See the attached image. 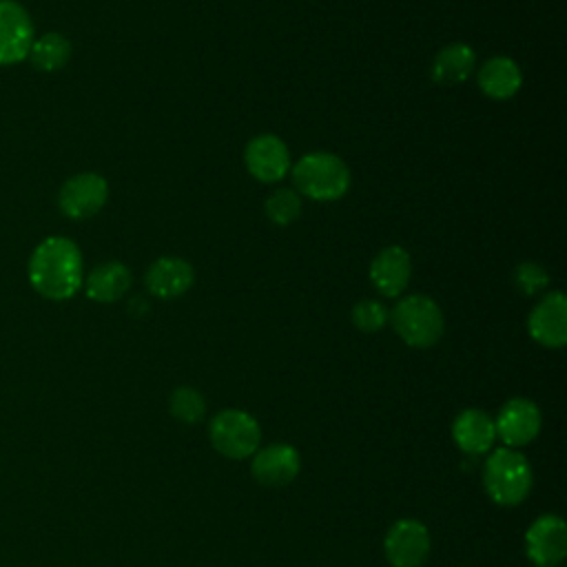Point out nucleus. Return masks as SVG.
<instances>
[{
  "instance_id": "1",
  "label": "nucleus",
  "mask_w": 567,
  "mask_h": 567,
  "mask_svg": "<svg viewBox=\"0 0 567 567\" xmlns=\"http://www.w3.org/2000/svg\"><path fill=\"white\" fill-rule=\"evenodd\" d=\"M31 288L49 301L75 297L84 281V261L78 244L62 235L44 237L27 264Z\"/></svg>"
},
{
  "instance_id": "2",
  "label": "nucleus",
  "mask_w": 567,
  "mask_h": 567,
  "mask_svg": "<svg viewBox=\"0 0 567 567\" xmlns=\"http://www.w3.org/2000/svg\"><path fill=\"white\" fill-rule=\"evenodd\" d=\"M483 485L487 496L503 507H514L527 498L534 485L527 458L514 447H496L483 465Z\"/></svg>"
},
{
  "instance_id": "3",
  "label": "nucleus",
  "mask_w": 567,
  "mask_h": 567,
  "mask_svg": "<svg viewBox=\"0 0 567 567\" xmlns=\"http://www.w3.org/2000/svg\"><path fill=\"white\" fill-rule=\"evenodd\" d=\"M295 190L315 202H334L350 188V168L334 153L312 151L292 166Z\"/></svg>"
},
{
  "instance_id": "4",
  "label": "nucleus",
  "mask_w": 567,
  "mask_h": 567,
  "mask_svg": "<svg viewBox=\"0 0 567 567\" xmlns=\"http://www.w3.org/2000/svg\"><path fill=\"white\" fill-rule=\"evenodd\" d=\"M392 326L410 348H432L443 337V312L427 295H408L392 308Z\"/></svg>"
},
{
  "instance_id": "5",
  "label": "nucleus",
  "mask_w": 567,
  "mask_h": 567,
  "mask_svg": "<svg viewBox=\"0 0 567 567\" xmlns=\"http://www.w3.org/2000/svg\"><path fill=\"white\" fill-rule=\"evenodd\" d=\"M210 445L230 461L252 456L261 443V427L257 419L244 410H219L208 423Z\"/></svg>"
},
{
  "instance_id": "6",
  "label": "nucleus",
  "mask_w": 567,
  "mask_h": 567,
  "mask_svg": "<svg viewBox=\"0 0 567 567\" xmlns=\"http://www.w3.org/2000/svg\"><path fill=\"white\" fill-rule=\"evenodd\" d=\"M109 199V184L97 173H78L58 190V208L69 219H89L97 215Z\"/></svg>"
},
{
  "instance_id": "7",
  "label": "nucleus",
  "mask_w": 567,
  "mask_h": 567,
  "mask_svg": "<svg viewBox=\"0 0 567 567\" xmlns=\"http://www.w3.org/2000/svg\"><path fill=\"white\" fill-rule=\"evenodd\" d=\"M35 40L31 13L18 0H0V66L27 60Z\"/></svg>"
},
{
  "instance_id": "8",
  "label": "nucleus",
  "mask_w": 567,
  "mask_h": 567,
  "mask_svg": "<svg viewBox=\"0 0 567 567\" xmlns=\"http://www.w3.org/2000/svg\"><path fill=\"white\" fill-rule=\"evenodd\" d=\"M430 532L416 518L396 520L383 538V551L392 567H421L430 556Z\"/></svg>"
},
{
  "instance_id": "9",
  "label": "nucleus",
  "mask_w": 567,
  "mask_h": 567,
  "mask_svg": "<svg viewBox=\"0 0 567 567\" xmlns=\"http://www.w3.org/2000/svg\"><path fill=\"white\" fill-rule=\"evenodd\" d=\"M540 425H543V416L538 405L525 396H514L505 401L494 419L496 439L505 447H514V450L529 445L538 436Z\"/></svg>"
},
{
  "instance_id": "10",
  "label": "nucleus",
  "mask_w": 567,
  "mask_h": 567,
  "mask_svg": "<svg viewBox=\"0 0 567 567\" xmlns=\"http://www.w3.org/2000/svg\"><path fill=\"white\" fill-rule=\"evenodd\" d=\"M525 554L536 567H556L567 554V525L556 514L538 516L525 532Z\"/></svg>"
},
{
  "instance_id": "11",
  "label": "nucleus",
  "mask_w": 567,
  "mask_h": 567,
  "mask_svg": "<svg viewBox=\"0 0 567 567\" xmlns=\"http://www.w3.org/2000/svg\"><path fill=\"white\" fill-rule=\"evenodd\" d=\"M244 164L255 179L264 184H277L290 171V153L281 137L261 133L246 144Z\"/></svg>"
},
{
  "instance_id": "12",
  "label": "nucleus",
  "mask_w": 567,
  "mask_h": 567,
  "mask_svg": "<svg viewBox=\"0 0 567 567\" xmlns=\"http://www.w3.org/2000/svg\"><path fill=\"white\" fill-rule=\"evenodd\" d=\"M529 337L545 348H563L567 343V299L560 290L547 292L529 312Z\"/></svg>"
},
{
  "instance_id": "13",
  "label": "nucleus",
  "mask_w": 567,
  "mask_h": 567,
  "mask_svg": "<svg viewBox=\"0 0 567 567\" xmlns=\"http://www.w3.org/2000/svg\"><path fill=\"white\" fill-rule=\"evenodd\" d=\"M301 470V456L297 447L288 443H270L252 454L250 472L259 485L281 487L297 478Z\"/></svg>"
},
{
  "instance_id": "14",
  "label": "nucleus",
  "mask_w": 567,
  "mask_h": 567,
  "mask_svg": "<svg viewBox=\"0 0 567 567\" xmlns=\"http://www.w3.org/2000/svg\"><path fill=\"white\" fill-rule=\"evenodd\" d=\"M412 259L401 246H385L370 264V281L383 297H399L410 281Z\"/></svg>"
},
{
  "instance_id": "15",
  "label": "nucleus",
  "mask_w": 567,
  "mask_h": 567,
  "mask_svg": "<svg viewBox=\"0 0 567 567\" xmlns=\"http://www.w3.org/2000/svg\"><path fill=\"white\" fill-rule=\"evenodd\" d=\"M452 439L456 447L470 456L492 452L496 443L494 419L485 410L467 408L456 414L452 423Z\"/></svg>"
},
{
  "instance_id": "16",
  "label": "nucleus",
  "mask_w": 567,
  "mask_h": 567,
  "mask_svg": "<svg viewBox=\"0 0 567 567\" xmlns=\"http://www.w3.org/2000/svg\"><path fill=\"white\" fill-rule=\"evenodd\" d=\"M195 281L193 266L182 257H159L155 259L144 277L146 290L159 299H175L182 297Z\"/></svg>"
},
{
  "instance_id": "17",
  "label": "nucleus",
  "mask_w": 567,
  "mask_h": 567,
  "mask_svg": "<svg viewBox=\"0 0 567 567\" xmlns=\"http://www.w3.org/2000/svg\"><path fill=\"white\" fill-rule=\"evenodd\" d=\"M133 275L122 261H104L84 275L82 288L91 301L113 303L122 299L131 288Z\"/></svg>"
},
{
  "instance_id": "18",
  "label": "nucleus",
  "mask_w": 567,
  "mask_h": 567,
  "mask_svg": "<svg viewBox=\"0 0 567 567\" xmlns=\"http://www.w3.org/2000/svg\"><path fill=\"white\" fill-rule=\"evenodd\" d=\"M481 91L492 100H509L523 86L520 66L507 55H494L485 60L476 73Z\"/></svg>"
},
{
  "instance_id": "19",
  "label": "nucleus",
  "mask_w": 567,
  "mask_h": 567,
  "mask_svg": "<svg viewBox=\"0 0 567 567\" xmlns=\"http://www.w3.org/2000/svg\"><path fill=\"white\" fill-rule=\"evenodd\" d=\"M476 69V53L463 42L443 47L432 60V80L436 84H461Z\"/></svg>"
},
{
  "instance_id": "20",
  "label": "nucleus",
  "mask_w": 567,
  "mask_h": 567,
  "mask_svg": "<svg viewBox=\"0 0 567 567\" xmlns=\"http://www.w3.org/2000/svg\"><path fill=\"white\" fill-rule=\"evenodd\" d=\"M71 53H73V47L66 35L58 31H47L33 40L27 60L31 62L33 69L42 73H53L66 66V62L71 60Z\"/></svg>"
},
{
  "instance_id": "21",
  "label": "nucleus",
  "mask_w": 567,
  "mask_h": 567,
  "mask_svg": "<svg viewBox=\"0 0 567 567\" xmlns=\"http://www.w3.org/2000/svg\"><path fill=\"white\" fill-rule=\"evenodd\" d=\"M168 410H171L173 419H177L179 423L195 425L206 414V401L199 390H195L190 385H179L168 396Z\"/></svg>"
},
{
  "instance_id": "22",
  "label": "nucleus",
  "mask_w": 567,
  "mask_h": 567,
  "mask_svg": "<svg viewBox=\"0 0 567 567\" xmlns=\"http://www.w3.org/2000/svg\"><path fill=\"white\" fill-rule=\"evenodd\" d=\"M264 210L275 226H290L301 215V197L295 188H275L266 197Z\"/></svg>"
},
{
  "instance_id": "23",
  "label": "nucleus",
  "mask_w": 567,
  "mask_h": 567,
  "mask_svg": "<svg viewBox=\"0 0 567 567\" xmlns=\"http://www.w3.org/2000/svg\"><path fill=\"white\" fill-rule=\"evenodd\" d=\"M350 317H352L354 328H359L361 332H379L381 328H385L390 312L377 299H361L359 303L352 306Z\"/></svg>"
},
{
  "instance_id": "24",
  "label": "nucleus",
  "mask_w": 567,
  "mask_h": 567,
  "mask_svg": "<svg viewBox=\"0 0 567 567\" xmlns=\"http://www.w3.org/2000/svg\"><path fill=\"white\" fill-rule=\"evenodd\" d=\"M514 284L523 295H538L549 286V275L540 264L534 261H523L514 268Z\"/></svg>"
}]
</instances>
